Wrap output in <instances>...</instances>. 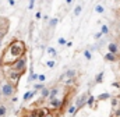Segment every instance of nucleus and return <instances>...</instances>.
I'll list each match as a JSON object with an SVG mask.
<instances>
[{
	"label": "nucleus",
	"instance_id": "1",
	"mask_svg": "<svg viewBox=\"0 0 120 117\" xmlns=\"http://www.w3.org/2000/svg\"><path fill=\"white\" fill-rule=\"evenodd\" d=\"M27 53V46L22 40L20 39H14L11 40L7 48L4 49L3 55H1V60H0V64L1 66H10L13 64L17 58H20L21 56H24Z\"/></svg>",
	"mask_w": 120,
	"mask_h": 117
},
{
	"label": "nucleus",
	"instance_id": "2",
	"mask_svg": "<svg viewBox=\"0 0 120 117\" xmlns=\"http://www.w3.org/2000/svg\"><path fill=\"white\" fill-rule=\"evenodd\" d=\"M4 75H6L7 81H10L11 84H14V85L17 87V84H18V81H20V78H21L22 73H20V71H17V70L11 68V67L8 66V67L6 68V71H4Z\"/></svg>",
	"mask_w": 120,
	"mask_h": 117
},
{
	"label": "nucleus",
	"instance_id": "3",
	"mask_svg": "<svg viewBox=\"0 0 120 117\" xmlns=\"http://www.w3.org/2000/svg\"><path fill=\"white\" fill-rule=\"evenodd\" d=\"M27 64H28V58H27V56L24 55V56H21L20 58H17L13 64H10V67L24 74V73H25V70H27Z\"/></svg>",
	"mask_w": 120,
	"mask_h": 117
},
{
	"label": "nucleus",
	"instance_id": "4",
	"mask_svg": "<svg viewBox=\"0 0 120 117\" xmlns=\"http://www.w3.org/2000/svg\"><path fill=\"white\" fill-rule=\"evenodd\" d=\"M15 89H17V87H15L14 84H11L10 81H4V82L1 84V88H0L1 95H3L4 98H11V96L15 93Z\"/></svg>",
	"mask_w": 120,
	"mask_h": 117
},
{
	"label": "nucleus",
	"instance_id": "5",
	"mask_svg": "<svg viewBox=\"0 0 120 117\" xmlns=\"http://www.w3.org/2000/svg\"><path fill=\"white\" fill-rule=\"evenodd\" d=\"M91 93H90V91H87V92H84V93H81L77 99H75V106H77V109L80 110L81 107H84L85 105H87V99H88V96H90Z\"/></svg>",
	"mask_w": 120,
	"mask_h": 117
},
{
	"label": "nucleus",
	"instance_id": "6",
	"mask_svg": "<svg viewBox=\"0 0 120 117\" xmlns=\"http://www.w3.org/2000/svg\"><path fill=\"white\" fill-rule=\"evenodd\" d=\"M49 105H50V109H53V110H63L64 109V100L59 99V98L49 100Z\"/></svg>",
	"mask_w": 120,
	"mask_h": 117
},
{
	"label": "nucleus",
	"instance_id": "7",
	"mask_svg": "<svg viewBox=\"0 0 120 117\" xmlns=\"http://www.w3.org/2000/svg\"><path fill=\"white\" fill-rule=\"evenodd\" d=\"M34 112H35L36 117H48V116H50V109H49V107H36V109H34Z\"/></svg>",
	"mask_w": 120,
	"mask_h": 117
},
{
	"label": "nucleus",
	"instance_id": "8",
	"mask_svg": "<svg viewBox=\"0 0 120 117\" xmlns=\"http://www.w3.org/2000/svg\"><path fill=\"white\" fill-rule=\"evenodd\" d=\"M78 75V71L77 70H74V68H71V70H68V71H66L61 77H60V82H63L64 80H67V78H73V77H77Z\"/></svg>",
	"mask_w": 120,
	"mask_h": 117
},
{
	"label": "nucleus",
	"instance_id": "9",
	"mask_svg": "<svg viewBox=\"0 0 120 117\" xmlns=\"http://www.w3.org/2000/svg\"><path fill=\"white\" fill-rule=\"evenodd\" d=\"M108 52H110V53H113V55H119V52H120L119 45H117L116 42H110V43L108 45Z\"/></svg>",
	"mask_w": 120,
	"mask_h": 117
},
{
	"label": "nucleus",
	"instance_id": "10",
	"mask_svg": "<svg viewBox=\"0 0 120 117\" xmlns=\"http://www.w3.org/2000/svg\"><path fill=\"white\" fill-rule=\"evenodd\" d=\"M77 112H78V109H77V106H75L74 103H70V105L67 106V109H66V113H67L68 116H71V117L75 116Z\"/></svg>",
	"mask_w": 120,
	"mask_h": 117
},
{
	"label": "nucleus",
	"instance_id": "11",
	"mask_svg": "<svg viewBox=\"0 0 120 117\" xmlns=\"http://www.w3.org/2000/svg\"><path fill=\"white\" fill-rule=\"evenodd\" d=\"M60 93V88L59 87H53L50 91H49V96H48V99L49 100H52V99H55V98H57V95Z\"/></svg>",
	"mask_w": 120,
	"mask_h": 117
},
{
	"label": "nucleus",
	"instance_id": "12",
	"mask_svg": "<svg viewBox=\"0 0 120 117\" xmlns=\"http://www.w3.org/2000/svg\"><path fill=\"white\" fill-rule=\"evenodd\" d=\"M36 92H38L36 89H32V91H28V92H25V93H24V98H22V100H24V102H28L30 99H32V98L36 95Z\"/></svg>",
	"mask_w": 120,
	"mask_h": 117
},
{
	"label": "nucleus",
	"instance_id": "13",
	"mask_svg": "<svg viewBox=\"0 0 120 117\" xmlns=\"http://www.w3.org/2000/svg\"><path fill=\"white\" fill-rule=\"evenodd\" d=\"M103 58H105L106 61H116V60H117V55H113V53L108 52V53L103 56Z\"/></svg>",
	"mask_w": 120,
	"mask_h": 117
},
{
	"label": "nucleus",
	"instance_id": "14",
	"mask_svg": "<svg viewBox=\"0 0 120 117\" xmlns=\"http://www.w3.org/2000/svg\"><path fill=\"white\" fill-rule=\"evenodd\" d=\"M75 78H77V77L67 78V80H64V81H63V84H64L66 87H73V85H75Z\"/></svg>",
	"mask_w": 120,
	"mask_h": 117
},
{
	"label": "nucleus",
	"instance_id": "15",
	"mask_svg": "<svg viewBox=\"0 0 120 117\" xmlns=\"http://www.w3.org/2000/svg\"><path fill=\"white\" fill-rule=\"evenodd\" d=\"M110 105H112V107H113V109H116V107L120 105V98H117V96L110 98Z\"/></svg>",
	"mask_w": 120,
	"mask_h": 117
},
{
	"label": "nucleus",
	"instance_id": "16",
	"mask_svg": "<svg viewBox=\"0 0 120 117\" xmlns=\"http://www.w3.org/2000/svg\"><path fill=\"white\" fill-rule=\"evenodd\" d=\"M49 91H50V89H49V88H42V89H41V99H48V96H49Z\"/></svg>",
	"mask_w": 120,
	"mask_h": 117
},
{
	"label": "nucleus",
	"instance_id": "17",
	"mask_svg": "<svg viewBox=\"0 0 120 117\" xmlns=\"http://www.w3.org/2000/svg\"><path fill=\"white\" fill-rule=\"evenodd\" d=\"M103 75H105V73L103 71H101L96 77H95V82L96 84H101V82H103Z\"/></svg>",
	"mask_w": 120,
	"mask_h": 117
},
{
	"label": "nucleus",
	"instance_id": "18",
	"mask_svg": "<svg viewBox=\"0 0 120 117\" xmlns=\"http://www.w3.org/2000/svg\"><path fill=\"white\" fill-rule=\"evenodd\" d=\"M98 100H108V99H110V93H108V92H105V93H102V95H99L98 98H96Z\"/></svg>",
	"mask_w": 120,
	"mask_h": 117
},
{
	"label": "nucleus",
	"instance_id": "19",
	"mask_svg": "<svg viewBox=\"0 0 120 117\" xmlns=\"http://www.w3.org/2000/svg\"><path fill=\"white\" fill-rule=\"evenodd\" d=\"M95 11H96L98 14H103V11H105V7H103L102 4H96V6H95Z\"/></svg>",
	"mask_w": 120,
	"mask_h": 117
},
{
	"label": "nucleus",
	"instance_id": "20",
	"mask_svg": "<svg viewBox=\"0 0 120 117\" xmlns=\"http://www.w3.org/2000/svg\"><path fill=\"white\" fill-rule=\"evenodd\" d=\"M81 11H82V6H81V4H78V6L74 8V15H75V17H78V15L81 14Z\"/></svg>",
	"mask_w": 120,
	"mask_h": 117
},
{
	"label": "nucleus",
	"instance_id": "21",
	"mask_svg": "<svg viewBox=\"0 0 120 117\" xmlns=\"http://www.w3.org/2000/svg\"><path fill=\"white\" fill-rule=\"evenodd\" d=\"M48 53H49L52 57H56V56H57V50H56L55 48H48Z\"/></svg>",
	"mask_w": 120,
	"mask_h": 117
},
{
	"label": "nucleus",
	"instance_id": "22",
	"mask_svg": "<svg viewBox=\"0 0 120 117\" xmlns=\"http://www.w3.org/2000/svg\"><path fill=\"white\" fill-rule=\"evenodd\" d=\"M94 103H95V98H94L92 95H90V96H88V99H87V105L91 106V107H94Z\"/></svg>",
	"mask_w": 120,
	"mask_h": 117
},
{
	"label": "nucleus",
	"instance_id": "23",
	"mask_svg": "<svg viewBox=\"0 0 120 117\" xmlns=\"http://www.w3.org/2000/svg\"><path fill=\"white\" fill-rule=\"evenodd\" d=\"M6 113H7V107H6V105H0V117H4L6 116Z\"/></svg>",
	"mask_w": 120,
	"mask_h": 117
},
{
	"label": "nucleus",
	"instance_id": "24",
	"mask_svg": "<svg viewBox=\"0 0 120 117\" xmlns=\"http://www.w3.org/2000/svg\"><path fill=\"white\" fill-rule=\"evenodd\" d=\"M56 25H57V18H50L49 20V27L50 28H55Z\"/></svg>",
	"mask_w": 120,
	"mask_h": 117
},
{
	"label": "nucleus",
	"instance_id": "25",
	"mask_svg": "<svg viewBox=\"0 0 120 117\" xmlns=\"http://www.w3.org/2000/svg\"><path fill=\"white\" fill-rule=\"evenodd\" d=\"M46 66H48L49 68H55V67H56V61H55V60H48V61H46Z\"/></svg>",
	"mask_w": 120,
	"mask_h": 117
},
{
	"label": "nucleus",
	"instance_id": "26",
	"mask_svg": "<svg viewBox=\"0 0 120 117\" xmlns=\"http://www.w3.org/2000/svg\"><path fill=\"white\" fill-rule=\"evenodd\" d=\"M22 117H36V114H35V112H34V110H30V112H25Z\"/></svg>",
	"mask_w": 120,
	"mask_h": 117
},
{
	"label": "nucleus",
	"instance_id": "27",
	"mask_svg": "<svg viewBox=\"0 0 120 117\" xmlns=\"http://www.w3.org/2000/svg\"><path fill=\"white\" fill-rule=\"evenodd\" d=\"M84 57L87 58L88 61H90L91 58H92V55H91V52H90V50H84Z\"/></svg>",
	"mask_w": 120,
	"mask_h": 117
},
{
	"label": "nucleus",
	"instance_id": "28",
	"mask_svg": "<svg viewBox=\"0 0 120 117\" xmlns=\"http://www.w3.org/2000/svg\"><path fill=\"white\" fill-rule=\"evenodd\" d=\"M101 31H102L103 35H108V33H109V28H108V25H102V29H101Z\"/></svg>",
	"mask_w": 120,
	"mask_h": 117
},
{
	"label": "nucleus",
	"instance_id": "29",
	"mask_svg": "<svg viewBox=\"0 0 120 117\" xmlns=\"http://www.w3.org/2000/svg\"><path fill=\"white\" fill-rule=\"evenodd\" d=\"M43 87H45V85H43V82H41V84H35V87H34V89L39 91V89H42Z\"/></svg>",
	"mask_w": 120,
	"mask_h": 117
},
{
	"label": "nucleus",
	"instance_id": "30",
	"mask_svg": "<svg viewBox=\"0 0 120 117\" xmlns=\"http://www.w3.org/2000/svg\"><path fill=\"white\" fill-rule=\"evenodd\" d=\"M35 80H38V74H35V73H31L30 81H35Z\"/></svg>",
	"mask_w": 120,
	"mask_h": 117
},
{
	"label": "nucleus",
	"instance_id": "31",
	"mask_svg": "<svg viewBox=\"0 0 120 117\" xmlns=\"http://www.w3.org/2000/svg\"><path fill=\"white\" fill-rule=\"evenodd\" d=\"M45 80H46V77H45L43 74H41V75H38V81H39V82H45Z\"/></svg>",
	"mask_w": 120,
	"mask_h": 117
},
{
	"label": "nucleus",
	"instance_id": "32",
	"mask_svg": "<svg viewBox=\"0 0 120 117\" xmlns=\"http://www.w3.org/2000/svg\"><path fill=\"white\" fill-rule=\"evenodd\" d=\"M66 43H67V42H66V38H59V45L63 46V45H66Z\"/></svg>",
	"mask_w": 120,
	"mask_h": 117
},
{
	"label": "nucleus",
	"instance_id": "33",
	"mask_svg": "<svg viewBox=\"0 0 120 117\" xmlns=\"http://www.w3.org/2000/svg\"><path fill=\"white\" fill-rule=\"evenodd\" d=\"M102 35H103V33H102V31H99L98 33H95V36H94V38H95V39H101V38H102Z\"/></svg>",
	"mask_w": 120,
	"mask_h": 117
},
{
	"label": "nucleus",
	"instance_id": "34",
	"mask_svg": "<svg viewBox=\"0 0 120 117\" xmlns=\"http://www.w3.org/2000/svg\"><path fill=\"white\" fill-rule=\"evenodd\" d=\"M34 7H35V0H30V6H28V8L32 10Z\"/></svg>",
	"mask_w": 120,
	"mask_h": 117
},
{
	"label": "nucleus",
	"instance_id": "35",
	"mask_svg": "<svg viewBox=\"0 0 120 117\" xmlns=\"http://www.w3.org/2000/svg\"><path fill=\"white\" fill-rule=\"evenodd\" d=\"M41 17H42V13H41V11H38V13L35 14V18H36V20H41Z\"/></svg>",
	"mask_w": 120,
	"mask_h": 117
},
{
	"label": "nucleus",
	"instance_id": "36",
	"mask_svg": "<svg viewBox=\"0 0 120 117\" xmlns=\"http://www.w3.org/2000/svg\"><path fill=\"white\" fill-rule=\"evenodd\" d=\"M8 4H10V6H14V4H15V0H8Z\"/></svg>",
	"mask_w": 120,
	"mask_h": 117
},
{
	"label": "nucleus",
	"instance_id": "37",
	"mask_svg": "<svg viewBox=\"0 0 120 117\" xmlns=\"http://www.w3.org/2000/svg\"><path fill=\"white\" fill-rule=\"evenodd\" d=\"M115 114H116L117 117H120V107L117 109V110H116V112H115Z\"/></svg>",
	"mask_w": 120,
	"mask_h": 117
},
{
	"label": "nucleus",
	"instance_id": "38",
	"mask_svg": "<svg viewBox=\"0 0 120 117\" xmlns=\"http://www.w3.org/2000/svg\"><path fill=\"white\" fill-rule=\"evenodd\" d=\"M112 85H113V87H115V88H120V84H117V82H113Z\"/></svg>",
	"mask_w": 120,
	"mask_h": 117
},
{
	"label": "nucleus",
	"instance_id": "39",
	"mask_svg": "<svg viewBox=\"0 0 120 117\" xmlns=\"http://www.w3.org/2000/svg\"><path fill=\"white\" fill-rule=\"evenodd\" d=\"M73 46V42H67V48H71Z\"/></svg>",
	"mask_w": 120,
	"mask_h": 117
},
{
	"label": "nucleus",
	"instance_id": "40",
	"mask_svg": "<svg viewBox=\"0 0 120 117\" xmlns=\"http://www.w3.org/2000/svg\"><path fill=\"white\" fill-rule=\"evenodd\" d=\"M66 3H67V4H71V3H73V0H66Z\"/></svg>",
	"mask_w": 120,
	"mask_h": 117
},
{
	"label": "nucleus",
	"instance_id": "41",
	"mask_svg": "<svg viewBox=\"0 0 120 117\" xmlns=\"http://www.w3.org/2000/svg\"><path fill=\"white\" fill-rule=\"evenodd\" d=\"M1 39H3V36H0V48H1Z\"/></svg>",
	"mask_w": 120,
	"mask_h": 117
},
{
	"label": "nucleus",
	"instance_id": "42",
	"mask_svg": "<svg viewBox=\"0 0 120 117\" xmlns=\"http://www.w3.org/2000/svg\"><path fill=\"white\" fill-rule=\"evenodd\" d=\"M109 117H117V116H116V114H110Z\"/></svg>",
	"mask_w": 120,
	"mask_h": 117
},
{
	"label": "nucleus",
	"instance_id": "43",
	"mask_svg": "<svg viewBox=\"0 0 120 117\" xmlns=\"http://www.w3.org/2000/svg\"><path fill=\"white\" fill-rule=\"evenodd\" d=\"M1 98H3V95H1V91H0V99H1Z\"/></svg>",
	"mask_w": 120,
	"mask_h": 117
},
{
	"label": "nucleus",
	"instance_id": "44",
	"mask_svg": "<svg viewBox=\"0 0 120 117\" xmlns=\"http://www.w3.org/2000/svg\"><path fill=\"white\" fill-rule=\"evenodd\" d=\"M117 28H119V31H120V21H119V25H117Z\"/></svg>",
	"mask_w": 120,
	"mask_h": 117
}]
</instances>
